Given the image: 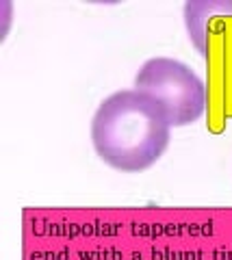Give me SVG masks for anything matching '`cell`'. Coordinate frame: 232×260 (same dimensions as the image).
Listing matches in <instances>:
<instances>
[{"label": "cell", "instance_id": "1", "mask_svg": "<svg viewBox=\"0 0 232 260\" xmlns=\"http://www.w3.org/2000/svg\"><path fill=\"white\" fill-rule=\"evenodd\" d=\"M172 126L158 104L137 89L100 102L91 119V143L100 160L124 174L150 169L170 145Z\"/></svg>", "mask_w": 232, "mask_h": 260}, {"label": "cell", "instance_id": "2", "mask_svg": "<svg viewBox=\"0 0 232 260\" xmlns=\"http://www.w3.org/2000/svg\"><path fill=\"white\" fill-rule=\"evenodd\" d=\"M135 89L152 98L172 128L197 121L206 109V87L187 63L170 56H154L139 68Z\"/></svg>", "mask_w": 232, "mask_h": 260}, {"label": "cell", "instance_id": "3", "mask_svg": "<svg viewBox=\"0 0 232 260\" xmlns=\"http://www.w3.org/2000/svg\"><path fill=\"white\" fill-rule=\"evenodd\" d=\"M232 9V0L228 3H187L185 5V26L189 32L191 44L197 48V52L206 54V39H209V24L215 20L217 13Z\"/></svg>", "mask_w": 232, "mask_h": 260}]
</instances>
